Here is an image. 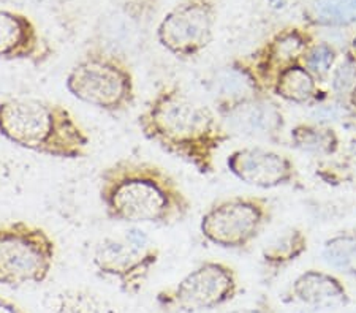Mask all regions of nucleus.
Wrapping results in <instances>:
<instances>
[{
	"label": "nucleus",
	"instance_id": "nucleus-3",
	"mask_svg": "<svg viewBox=\"0 0 356 313\" xmlns=\"http://www.w3.org/2000/svg\"><path fill=\"white\" fill-rule=\"evenodd\" d=\"M0 136L21 149L59 160L89 155L90 138L67 106L37 96L0 101Z\"/></svg>",
	"mask_w": 356,
	"mask_h": 313
},
{
	"label": "nucleus",
	"instance_id": "nucleus-8",
	"mask_svg": "<svg viewBox=\"0 0 356 313\" xmlns=\"http://www.w3.org/2000/svg\"><path fill=\"white\" fill-rule=\"evenodd\" d=\"M239 282L233 266L222 261H204L173 287L160 289L157 304L163 310L197 313L228 304L238 294Z\"/></svg>",
	"mask_w": 356,
	"mask_h": 313
},
{
	"label": "nucleus",
	"instance_id": "nucleus-25",
	"mask_svg": "<svg viewBox=\"0 0 356 313\" xmlns=\"http://www.w3.org/2000/svg\"><path fill=\"white\" fill-rule=\"evenodd\" d=\"M225 313H274L268 304H257L254 307H244V309H234Z\"/></svg>",
	"mask_w": 356,
	"mask_h": 313
},
{
	"label": "nucleus",
	"instance_id": "nucleus-5",
	"mask_svg": "<svg viewBox=\"0 0 356 313\" xmlns=\"http://www.w3.org/2000/svg\"><path fill=\"white\" fill-rule=\"evenodd\" d=\"M56 256L57 244L43 226L26 220L0 221V287L46 282Z\"/></svg>",
	"mask_w": 356,
	"mask_h": 313
},
{
	"label": "nucleus",
	"instance_id": "nucleus-9",
	"mask_svg": "<svg viewBox=\"0 0 356 313\" xmlns=\"http://www.w3.org/2000/svg\"><path fill=\"white\" fill-rule=\"evenodd\" d=\"M217 19L214 0H184L157 27V42L179 59H193L209 46Z\"/></svg>",
	"mask_w": 356,
	"mask_h": 313
},
{
	"label": "nucleus",
	"instance_id": "nucleus-11",
	"mask_svg": "<svg viewBox=\"0 0 356 313\" xmlns=\"http://www.w3.org/2000/svg\"><path fill=\"white\" fill-rule=\"evenodd\" d=\"M216 112L229 135L249 139L279 142L285 130V116L269 94H254L216 105Z\"/></svg>",
	"mask_w": 356,
	"mask_h": 313
},
{
	"label": "nucleus",
	"instance_id": "nucleus-24",
	"mask_svg": "<svg viewBox=\"0 0 356 313\" xmlns=\"http://www.w3.org/2000/svg\"><path fill=\"white\" fill-rule=\"evenodd\" d=\"M0 313H27L24 307L19 305L16 301L0 296Z\"/></svg>",
	"mask_w": 356,
	"mask_h": 313
},
{
	"label": "nucleus",
	"instance_id": "nucleus-1",
	"mask_svg": "<svg viewBox=\"0 0 356 313\" xmlns=\"http://www.w3.org/2000/svg\"><path fill=\"white\" fill-rule=\"evenodd\" d=\"M138 127L146 139L203 176L214 173L217 153L233 138L216 110L179 84H166L154 94L138 116Z\"/></svg>",
	"mask_w": 356,
	"mask_h": 313
},
{
	"label": "nucleus",
	"instance_id": "nucleus-17",
	"mask_svg": "<svg viewBox=\"0 0 356 313\" xmlns=\"http://www.w3.org/2000/svg\"><path fill=\"white\" fill-rule=\"evenodd\" d=\"M318 79L302 64H295L279 73L268 94L295 105H307L318 99Z\"/></svg>",
	"mask_w": 356,
	"mask_h": 313
},
{
	"label": "nucleus",
	"instance_id": "nucleus-2",
	"mask_svg": "<svg viewBox=\"0 0 356 313\" xmlns=\"http://www.w3.org/2000/svg\"><path fill=\"white\" fill-rule=\"evenodd\" d=\"M99 198L108 219L134 226L181 223L193 206L163 167L131 157L119 158L100 171Z\"/></svg>",
	"mask_w": 356,
	"mask_h": 313
},
{
	"label": "nucleus",
	"instance_id": "nucleus-7",
	"mask_svg": "<svg viewBox=\"0 0 356 313\" xmlns=\"http://www.w3.org/2000/svg\"><path fill=\"white\" fill-rule=\"evenodd\" d=\"M273 219V204L265 196L234 195L217 199L200 220L206 241L225 250H243L257 241Z\"/></svg>",
	"mask_w": 356,
	"mask_h": 313
},
{
	"label": "nucleus",
	"instance_id": "nucleus-13",
	"mask_svg": "<svg viewBox=\"0 0 356 313\" xmlns=\"http://www.w3.org/2000/svg\"><path fill=\"white\" fill-rule=\"evenodd\" d=\"M151 0H129L122 7L103 16L95 28L94 46L116 53L127 59L145 43Z\"/></svg>",
	"mask_w": 356,
	"mask_h": 313
},
{
	"label": "nucleus",
	"instance_id": "nucleus-6",
	"mask_svg": "<svg viewBox=\"0 0 356 313\" xmlns=\"http://www.w3.org/2000/svg\"><path fill=\"white\" fill-rule=\"evenodd\" d=\"M159 261L160 247L138 226L100 239L92 253L97 274L111 278L127 296H136L145 289Z\"/></svg>",
	"mask_w": 356,
	"mask_h": 313
},
{
	"label": "nucleus",
	"instance_id": "nucleus-28",
	"mask_svg": "<svg viewBox=\"0 0 356 313\" xmlns=\"http://www.w3.org/2000/svg\"><path fill=\"white\" fill-rule=\"evenodd\" d=\"M348 103H350V106L353 108V110L356 111V85H355V89H353V92L350 94V96H348Z\"/></svg>",
	"mask_w": 356,
	"mask_h": 313
},
{
	"label": "nucleus",
	"instance_id": "nucleus-23",
	"mask_svg": "<svg viewBox=\"0 0 356 313\" xmlns=\"http://www.w3.org/2000/svg\"><path fill=\"white\" fill-rule=\"evenodd\" d=\"M353 108L350 106L347 100L337 99L332 101V103H320L315 105V108L311 112L312 122L323 124V125H331L332 122L341 121L342 117H346L347 114L352 112Z\"/></svg>",
	"mask_w": 356,
	"mask_h": 313
},
{
	"label": "nucleus",
	"instance_id": "nucleus-15",
	"mask_svg": "<svg viewBox=\"0 0 356 313\" xmlns=\"http://www.w3.org/2000/svg\"><path fill=\"white\" fill-rule=\"evenodd\" d=\"M291 293L301 304L317 310L346 307L350 303L346 285L330 272L317 269L298 276L291 285Z\"/></svg>",
	"mask_w": 356,
	"mask_h": 313
},
{
	"label": "nucleus",
	"instance_id": "nucleus-21",
	"mask_svg": "<svg viewBox=\"0 0 356 313\" xmlns=\"http://www.w3.org/2000/svg\"><path fill=\"white\" fill-rule=\"evenodd\" d=\"M339 60V54L334 46H331L326 42H315L307 49L306 56L302 59V65L307 68L318 81L330 79L332 68L336 67Z\"/></svg>",
	"mask_w": 356,
	"mask_h": 313
},
{
	"label": "nucleus",
	"instance_id": "nucleus-22",
	"mask_svg": "<svg viewBox=\"0 0 356 313\" xmlns=\"http://www.w3.org/2000/svg\"><path fill=\"white\" fill-rule=\"evenodd\" d=\"M331 92L342 100H348L356 85V60L348 53L342 60H337L330 75Z\"/></svg>",
	"mask_w": 356,
	"mask_h": 313
},
{
	"label": "nucleus",
	"instance_id": "nucleus-16",
	"mask_svg": "<svg viewBox=\"0 0 356 313\" xmlns=\"http://www.w3.org/2000/svg\"><path fill=\"white\" fill-rule=\"evenodd\" d=\"M309 248L306 231L298 226H285L268 239L261 248L263 266L269 271H279L301 258Z\"/></svg>",
	"mask_w": 356,
	"mask_h": 313
},
{
	"label": "nucleus",
	"instance_id": "nucleus-12",
	"mask_svg": "<svg viewBox=\"0 0 356 313\" xmlns=\"http://www.w3.org/2000/svg\"><path fill=\"white\" fill-rule=\"evenodd\" d=\"M227 168L245 185L261 190H273L295 184L298 169L295 162L266 146H244L229 152Z\"/></svg>",
	"mask_w": 356,
	"mask_h": 313
},
{
	"label": "nucleus",
	"instance_id": "nucleus-27",
	"mask_svg": "<svg viewBox=\"0 0 356 313\" xmlns=\"http://www.w3.org/2000/svg\"><path fill=\"white\" fill-rule=\"evenodd\" d=\"M347 53L353 57V59L356 60V35L352 38V42H350L348 44V51Z\"/></svg>",
	"mask_w": 356,
	"mask_h": 313
},
{
	"label": "nucleus",
	"instance_id": "nucleus-4",
	"mask_svg": "<svg viewBox=\"0 0 356 313\" xmlns=\"http://www.w3.org/2000/svg\"><path fill=\"white\" fill-rule=\"evenodd\" d=\"M73 99L97 110L118 114L134 106L136 99L135 75L125 57L92 46L65 78Z\"/></svg>",
	"mask_w": 356,
	"mask_h": 313
},
{
	"label": "nucleus",
	"instance_id": "nucleus-20",
	"mask_svg": "<svg viewBox=\"0 0 356 313\" xmlns=\"http://www.w3.org/2000/svg\"><path fill=\"white\" fill-rule=\"evenodd\" d=\"M321 258L331 269L356 280V228L339 231L323 242Z\"/></svg>",
	"mask_w": 356,
	"mask_h": 313
},
{
	"label": "nucleus",
	"instance_id": "nucleus-26",
	"mask_svg": "<svg viewBox=\"0 0 356 313\" xmlns=\"http://www.w3.org/2000/svg\"><path fill=\"white\" fill-rule=\"evenodd\" d=\"M2 3L15 5V7H38L48 0H0Z\"/></svg>",
	"mask_w": 356,
	"mask_h": 313
},
{
	"label": "nucleus",
	"instance_id": "nucleus-18",
	"mask_svg": "<svg viewBox=\"0 0 356 313\" xmlns=\"http://www.w3.org/2000/svg\"><path fill=\"white\" fill-rule=\"evenodd\" d=\"M301 16L309 27H352L356 24V0H302Z\"/></svg>",
	"mask_w": 356,
	"mask_h": 313
},
{
	"label": "nucleus",
	"instance_id": "nucleus-19",
	"mask_svg": "<svg viewBox=\"0 0 356 313\" xmlns=\"http://www.w3.org/2000/svg\"><path fill=\"white\" fill-rule=\"evenodd\" d=\"M291 147L312 157H331L341 149V138L331 125L298 124L290 130Z\"/></svg>",
	"mask_w": 356,
	"mask_h": 313
},
{
	"label": "nucleus",
	"instance_id": "nucleus-10",
	"mask_svg": "<svg viewBox=\"0 0 356 313\" xmlns=\"http://www.w3.org/2000/svg\"><path fill=\"white\" fill-rule=\"evenodd\" d=\"M315 43L306 27H285L273 35L255 53L234 60L268 94L280 71L295 64H302L307 49Z\"/></svg>",
	"mask_w": 356,
	"mask_h": 313
},
{
	"label": "nucleus",
	"instance_id": "nucleus-14",
	"mask_svg": "<svg viewBox=\"0 0 356 313\" xmlns=\"http://www.w3.org/2000/svg\"><path fill=\"white\" fill-rule=\"evenodd\" d=\"M53 54V48L26 15L0 8V60H24L42 67Z\"/></svg>",
	"mask_w": 356,
	"mask_h": 313
}]
</instances>
